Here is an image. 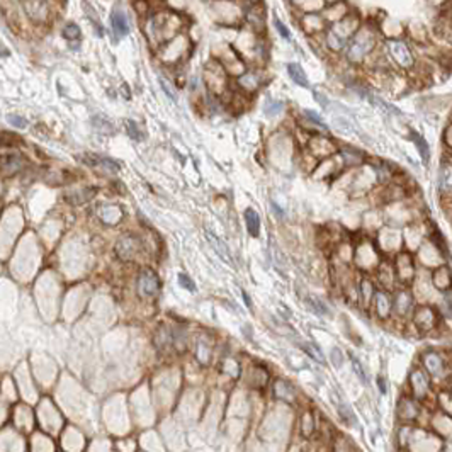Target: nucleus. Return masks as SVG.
<instances>
[{
	"instance_id": "1",
	"label": "nucleus",
	"mask_w": 452,
	"mask_h": 452,
	"mask_svg": "<svg viewBox=\"0 0 452 452\" xmlns=\"http://www.w3.org/2000/svg\"><path fill=\"white\" fill-rule=\"evenodd\" d=\"M374 43L376 39L373 36V33H370L369 29H364L362 33H359L357 36L350 41L347 57L352 60V62H359V60H362L365 57V53H369L370 49H373Z\"/></svg>"
},
{
	"instance_id": "2",
	"label": "nucleus",
	"mask_w": 452,
	"mask_h": 452,
	"mask_svg": "<svg viewBox=\"0 0 452 452\" xmlns=\"http://www.w3.org/2000/svg\"><path fill=\"white\" fill-rule=\"evenodd\" d=\"M158 289H160L158 276H156L151 269H143L138 277V294L145 298H151L158 293Z\"/></svg>"
},
{
	"instance_id": "3",
	"label": "nucleus",
	"mask_w": 452,
	"mask_h": 452,
	"mask_svg": "<svg viewBox=\"0 0 452 452\" xmlns=\"http://www.w3.org/2000/svg\"><path fill=\"white\" fill-rule=\"evenodd\" d=\"M141 248V242L133 235H126L123 238H119V242L116 243V253L121 260H133V258L138 255Z\"/></svg>"
},
{
	"instance_id": "4",
	"label": "nucleus",
	"mask_w": 452,
	"mask_h": 452,
	"mask_svg": "<svg viewBox=\"0 0 452 452\" xmlns=\"http://www.w3.org/2000/svg\"><path fill=\"white\" fill-rule=\"evenodd\" d=\"M388 48H389L391 57H393V60L400 65V67L410 68L411 65H413V57H411V53H410L408 46H406V44H405L403 41H396V39H389V41H388Z\"/></svg>"
},
{
	"instance_id": "5",
	"label": "nucleus",
	"mask_w": 452,
	"mask_h": 452,
	"mask_svg": "<svg viewBox=\"0 0 452 452\" xmlns=\"http://www.w3.org/2000/svg\"><path fill=\"white\" fill-rule=\"evenodd\" d=\"M111 26L116 36H126L129 33V19L123 11H114L111 14Z\"/></svg>"
},
{
	"instance_id": "6",
	"label": "nucleus",
	"mask_w": 452,
	"mask_h": 452,
	"mask_svg": "<svg viewBox=\"0 0 452 452\" xmlns=\"http://www.w3.org/2000/svg\"><path fill=\"white\" fill-rule=\"evenodd\" d=\"M435 320H437L435 311L432 308L421 306V308L416 309V313H415V323L418 325L420 328H423V330L432 328L435 325Z\"/></svg>"
},
{
	"instance_id": "7",
	"label": "nucleus",
	"mask_w": 452,
	"mask_h": 452,
	"mask_svg": "<svg viewBox=\"0 0 452 452\" xmlns=\"http://www.w3.org/2000/svg\"><path fill=\"white\" fill-rule=\"evenodd\" d=\"M80 158L84 160V164H87L90 167H100V169H105V170H111V172H118L119 170V165L116 164L114 160H109V158H104V156H97V155H89L85 153L82 155Z\"/></svg>"
},
{
	"instance_id": "8",
	"label": "nucleus",
	"mask_w": 452,
	"mask_h": 452,
	"mask_svg": "<svg viewBox=\"0 0 452 452\" xmlns=\"http://www.w3.org/2000/svg\"><path fill=\"white\" fill-rule=\"evenodd\" d=\"M374 306H376V313L379 314L381 318H386L391 311V298L389 294H386L383 291L374 294Z\"/></svg>"
},
{
	"instance_id": "9",
	"label": "nucleus",
	"mask_w": 452,
	"mask_h": 452,
	"mask_svg": "<svg viewBox=\"0 0 452 452\" xmlns=\"http://www.w3.org/2000/svg\"><path fill=\"white\" fill-rule=\"evenodd\" d=\"M398 269H400V277L403 279V281H411V279L415 277V267L408 255H400Z\"/></svg>"
},
{
	"instance_id": "10",
	"label": "nucleus",
	"mask_w": 452,
	"mask_h": 452,
	"mask_svg": "<svg viewBox=\"0 0 452 452\" xmlns=\"http://www.w3.org/2000/svg\"><path fill=\"white\" fill-rule=\"evenodd\" d=\"M48 4L44 2H22V7L26 9L28 16L34 19V21H41V19H44V9H46Z\"/></svg>"
},
{
	"instance_id": "11",
	"label": "nucleus",
	"mask_w": 452,
	"mask_h": 452,
	"mask_svg": "<svg viewBox=\"0 0 452 452\" xmlns=\"http://www.w3.org/2000/svg\"><path fill=\"white\" fill-rule=\"evenodd\" d=\"M245 223H247V230L252 236H258L260 233V218H258L257 211L248 207L245 211Z\"/></svg>"
},
{
	"instance_id": "12",
	"label": "nucleus",
	"mask_w": 452,
	"mask_h": 452,
	"mask_svg": "<svg viewBox=\"0 0 452 452\" xmlns=\"http://www.w3.org/2000/svg\"><path fill=\"white\" fill-rule=\"evenodd\" d=\"M287 73H289V77L293 78V82L298 84L299 87H308V85H309L308 78H306V73H304V70L299 67L298 63H289L287 65Z\"/></svg>"
},
{
	"instance_id": "13",
	"label": "nucleus",
	"mask_w": 452,
	"mask_h": 452,
	"mask_svg": "<svg viewBox=\"0 0 452 452\" xmlns=\"http://www.w3.org/2000/svg\"><path fill=\"white\" fill-rule=\"evenodd\" d=\"M394 306H396V311H398L400 314H406L411 309V306H413V298H411V294L408 291H400L398 296H396Z\"/></svg>"
},
{
	"instance_id": "14",
	"label": "nucleus",
	"mask_w": 452,
	"mask_h": 452,
	"mask_svg": "<svg viewBox=\"0 0 452 452\" xmlns=\"http://www.w3.org/2000/svg\"><path fill=\"white\" fill-rule=\"evenodd\" d=\"M94 196H95V189L94 187H90V191L70 192V194H67V199L72 202V204H84V202H87L89 199H92Z\"/></svg>"
},
{
	"instance_id": "15",
	"label": "nucleus",
	"mask_w": 452,
	"mask_h": 452,
	"mask_svg": "<svg viewBox=\"0 0 452 452\" xmlns=\"http://www.w3.org/2000/svg\"><path fill=\"white\" fill-rule=\"evenodd\" d=\"M425 367L429 369L430 374H440L442 369H444V362H442V359L439 357L437 354H429L425 355Z\"/></svg>"
},
{
	"instance_id": "16",
	"label": "nucleus",
	"mask_w": 452,
	"mask_h": 452,
	"mask_svg": "<svg viewBox=\"0 0 452 452\" xmlns=\"http://www.w3.org/2000/svg\"><path fill=\"white\" fill-rule=\"evenodd\" d=\"M411 141L415 143L416 150H418V153L421 156V160L423 162H429L430 160V151H429V143L425 141V138H421V136L418 133H411Z\"/></svg>"
},
{
	"instance_id": "17",
	"label": "nucleus",
	"mask_w": 452,
	"mask_h": 452,
	"mask_svg": "<svg viewBox=\"0 0 452 452\" xmlns=\"http://www.w3.org/2000/svg\"><path fill=\"white\" fill-rule=\"evenodd\" d=\"M276 394H277V398L291 401L294 398V389H293L291 384L286 383V381H277V383H276Z\"/></svg>"
},
{
	"instance_id": "18",
	"label": "nucleus",
	"mask_w": 452,
	"mask_h": 452,
	"mask_svg": "<svg viewBox=\"0 0 452 452\" xmlns=\"http://www.w3.org/2000/svg\"><path fill=\"white\" fill-rule=\"evenodd\" d=\"M434 284L437 287L440 289H447L450 284V274H449V269H437V271L434 272Z\"/></svg>"
},
{
	"instance_id": "19",
	"label": "nucleus",
	"mask_w": 452,
	"mask_h": 452,
	"mask_svg": "<svg viewBox=\"0 0 452 452\" xmlns=\"http://www.w3.org/2000/svg\"><path fill=\"white\" fill-rule=\"evenodd\" d=\"M206 236H207V240L211 242V245L215 247V250L221 255V258H226V260H230V252H228V248L225 247V243H223L220 238L215 235V233L206 231Z\"/></svg>"
},
{
	"instance_id": "20",
	"label": "nucleus",
	"mask_w": 452,
	"mask_h": 452,
	"mask_svg": "<svg viewBox=\"0 0 452 452\" xmlns=\"http://www.w3.org/2000/svg\"><path fill=\"white\" fill-rule=\"evenodd\" d=\"M411 383H413V389L416 394H425V391L429 389V383H427L425 376L423 373H420V370H416V373H413V376H411Z\"/></svg>"
},
{
	"instance_id": "21",
	"label": "nucleus",
	"mask_w": 452,
	"mask_h": 452,
	"mask_svg": "<svg viewBox=\"0 0 452 452\" xmlns=\"http://www.w3.org/2000/svg\"><path fill=\"white\" fill-rule=\"evenodd\" d=\"M248 21L252 22V26L255 29H260L263 28V21H265V16H263V11H260V9H252L250 12H248Z\"/></svg>"
},
{
	"instance_id": "22",
	"label": "nucleus",
	"mask_w": 452,
	"mask_h": 452,
	"mask_svg": "<svg viewBox=\"0 0 452 452\" xmlns=\"http://www.w3.org/2000/svg\"><path fill=\"white\" fill-rule=\"evenodd\" d=\"M63 38L68 41H78L80 39V28L77 24H67L63 28Z\"/></svg>"
},
{
	"instance_id": "23",
	"label": "nucleus",
	"mask_w": 452,
	"mask_h": 452,
	"mask_svg": "<svg viewBox=\"0 0 452 452\" xmlns=\"http://www.w3.org/2000/svg\"><path fill=\"white\" fill-rule=\"evenodd\" d=\"M343 156H345V160H347V164L355 165V164H359L360 158H362V151L354 150L352 146H347V148H343Z\"/></svg>"
},
{
	"instance_id": "24",
	"label": "nucleus",
	"mask_w": 452,
	"mask_h": 452,
	"mask_svg": "<svg viewBox=\"0 0 452 452\" xmlns=\"http://www.w3.org/2000/svg\"><path fill=\"white\" fill-rule=\"evenodd\" d=\"M238 84H240L242 87H245L247 90H252V89H257V85H258V78H257V75H253V73H248V75H245V77L238 78Z\"/></svg>"
},
{
	"instance_id": "25",
	"label": "nucleus",
	"mask_w": 452,
	"mask_h": 452,
	"mask_svg": "<svg viewBox=\"0 0 452 452\" xmlns=\"http://www.w3.org/2000/svg\"><path fill=\"white\" fill-rule=\"evenodd\" d=\"M303 349L306 350V352H308L309 355H311L313 359H316L318 362L325 364V357H323L322 350H318V347H314V345H311V343H306V345H303Z\"/></svg>"
},
{
	"instance_id": "26",
	"label": "nucleus",
	"mask_w": 452,
	"mask_h": 452,
	"mask_svg": "<svg viewBox=\"0 0 452 452\" xmlns=\"http://www.w3.org/2000/svg\"><path fill=\"white\" fill-rule=\"evenodd\" d=\"M126 129H128V133H129V136L133 140H141V138H143V136H141V131L138 129V126H136L135 121H131V119L126 121Z\"/></svg>"
},
{
	"instance_id": "27",
	"label": "nucleus",
	"mask_w": 452,
	"mask_h": 452,
	"mask_svg": "<svg viewBox=\"0 0 452 452\" xmlns=\"http://www.w3.org/2000/svg\"><path fill=\"white\" fill-rule=\"evenodd\" d=\"M309 299H311V308L314 309V313L328 314V308L325 306V303H323V301H320V299H318V298H314V296H311Z\"/></svg>"
},
{
	"instance_id": "28",
	"label": "nucleus",
	"mask_w": 452,
	"mask_h": 452,
	"mask_svg": "<svg viewBox=\"0 0 452 452\" xmlns=\"http://www.w3.org/2000/svg\"><path fill=\"white\" fill-rule=\"evenodd\" d=\"M7 119L11 121V124L17 126V128H28V121L26 118H22V116H14V114H9Z\"/></svg>"
},
{
	"instance_id": "29",
	"label": "nucleus",
	"mask_w": 452,
	"mask_h": 452,
	"mask_svg": "<svg viewBox=\"0 0 452 452\" xmlns=\"http://www.w3.org/2000/svg\"><path fill=\"white\" fill-rule=\"evenodd\" d=\"M16 143H17V138H14L11 133H0V146H11Z\"/></svg>"
},
{
	"instance_id": "30",
	"label": "nucleus",
	"mask_w": 452,
	"mask_h": 452,
	"mask_svg": "<svg viewBox=\"0 0 452 452\" xmlns=\"http://www.w3.org/2000/svg\"><path fill=\"white\" fill-rule=\"evenodd\" d=\"M179 282H180V286H182V287L189 289L191 293H194V291H196V287H194V282H192L191 279L185 276V274H179Z\"/></svg>"
},
{
	"instance_id": "31",
	"label": "nucleus",
	"mask_w": 452,
	"mask_h": 452,
	"mask_svg": "<svg viewBox=\"0 0 452 452\" xmlns=\"http://www.w3.org/2000/svg\"><path fill=\"white\" fill-rule=\"evenodd\" d=\"M207 355H209V349L204 347V343H199V347H197V359H199L202 364H206Z\"/></svg>"
},
{
	"instance_id": "32",
	"label": "nucleus",
	"mask_w": 452,
	"mask_h": 452,
	"mask_svg": "<svg viewBox=\"0 0 452 452\" xmlns=\"http://www.w3.org/2000/svg\"><path fill=\"white\" fill-rule=\"evenodd\" d=\"M360 294H362L364 299H369L370 296H374V291H373V287H370L369 282H362V284H360Z\"/></svg>"
},
{
	"instance_id": "33",
	"label": "nucleus",
	"mask_w": 452,
	"mask_h": 452,
	"mask_svg": "<svg viewBox=\"0 0 452 452\" xmlns=\"http://www.w3.org/2000/svg\"><path fill=\"white\" fill-rule=\"evenodd\" d=\"M352 362H354V367H355V373L359 374V378L362 379V383H367V378H365V374H364V369H362V365L359 364V360L355 359V357H352Z\"/></svg>"
},
{
	"instance_id": "34",
	"label": "nucleus",
	"mask_w": 452,
	"mask_h": 452,
	"mask_svg": "<svg viewBox=\"0 0 452 452\" xmlns=\"http://www.w3.org/2000/svg\"><path fill=\"white\" fill-rule=\"evenodd\" d=\"M274 22H276V28H277V31L281 33V36H282L284 39H289V31L286 29V26H284V24H282V21H279V19H276V21H274Z\"/></svg>"
},
{
	"instance_id": "35",
	"label": "nucleus",
	"mask_w": 452,
	"mask_h": 452,
	"mask_svg": "<svg viewBox=\"0 0 452 452\" xmlns=\"http://www.w3.org/2000/svg\"><path fill=\"white\" fill-rule=\"evenodd\" d=\"M450 135H452V126L449 124L445 128V131H444V141H445V146L447 148H450L452 146V138H450Z\"/></svg>"
},
{
	"instance_id": "36",
	"label": "nucleus",
	"mask_w": 452,
	"mask_h": 452,
	"mask_svg": "<svg viewBox=\"0 0 452 452\" xmlns=\"http://www.w3.org/2000/svg\"><path fill=\"white\" fill-rule=\"evenodd\" d=\"M271 108L272 109L265 111V114H269V116H272V114H276V113H281V111H282V104L281 102H274Z\"/></svg>"
},
{
	"instance_id": "37",
	"label": "nucleus",
	"mask_w": 452,
	"mask_h": 452,
	"mask_svg": "<svg viewBox=\"0 0 452 452\" xmlns=\"http://www.w3.org/2000/svg\"><path fill=\"white\" fill-rule=\"evenodd\" d=\"M243 301H245V303H247V306H248V308H250V306H252V304H250V299H248V294H247L245 291H243Z\"/></svg>"
}]
</instances>
